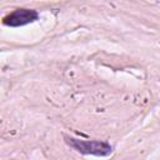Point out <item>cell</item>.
Instances as JSON below:
<instances>
[{"label": "cell", "mask_w": 160, "mask_h": 160, "mask_svg": "<svg viewBox=\"0 0 160 160\" xmlns=\"http://www.w3.org/2000/svg\"><path fill=\"white\" fill-rule=\"evenodd\" d=\"M65 141L70 148H72L74 150L84 155L109 156L112 152L111 145L99 140H81V139L65 136Z\"/></svg>", "instance_id": "1"}, {"label": "cell", "mask_w": 160, "mask_h": 160, "mask_svg": "<svg viewBox=\"0 0 160 160\" xmlns=\"http://www.w3.org/2000/svg\"><path fill=\"white\" fill-rule=\"evenodd\" d=\"M39 14L32 9H16L2 18V24L11 28L24 26L38 20Z\"/></svg>", "instance_id": "2"}]
</instances>
